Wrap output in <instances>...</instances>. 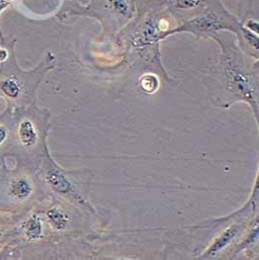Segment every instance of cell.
<instances>
[{
	"label": "cell",
	"mask_w": 259,
	"mask_h": 260,
	"mask_svg": "<svg viewBox=\"0 0 259 260\" xmlns=\"http://www.w3.org/2000/svg\"><path fill=\"white\" fill-rule=\"evenodd\" d=\"M0 91L9 99H16L22 92V82L15 76L4 78L0 81Z\"/></svg>",
	"instance_id": "cell-6"
},
{
	"label": "cell",
	"mask_w": 259,
	"mask_h": 260,
	"mask_svg": "<svg viewBox=\"0 0 259 260\" xmlns=\"http://www.w3.org/2000/svg\"><path fill=\"white\" fill-rule=\"evenodd\" d=\"M3 234H4V229L2 228V225H0V239L2 238V236H3Z\"/></svg>",
	"instance_id": "cell-13"
},
{
	"label": "cell",
	"mask_w": 259,
	"mask_h": 260,
	"mask_svg": "<svg viewBox=\"0 0 259 260\" xmlns=\"http://www.w3.org/2000/svg\"><path fill=\"white\" fill-rule=\"evenodd\" d=\"M7 56H8V53H7V51H5L4 49H0V62H2V61H4V60H6Z\"/></svg>",
	"instance_id": "cell-12"
},
{
	"label": "cell",
	"mask_w": 259,
	"mask_h": 260,
	"mask_svg": "<svg viewBox=\"0 0 259 260\" xmlns=\"http://www.w3.org/2000/svg\"><path fill=\"white\" fill-rule=\"evenodd\" d=\"M203 0H175V6L179 9H192L199 6Z\"/></svg>",
	"instance_id": "cell-8"
},
{
	"label": "cell",
	"mask_w": 259,
	"mask_h": 260,
	"mask_svg": "<svg viewBox=\"0 0 259 260\" xmlns=\"http://www.w3.org/2000/svg\"><path fill=\"white\" fill-rule=\"evenodd\" d=\"M12 0H0V13H1L2 10H4L9 5V3Z\"/></svg>",
	"instance_id": "cell-11"
},
{
	"label": "cell",
	"mask_w": 259,
	"mask_h": 260,
	"mask_svg": "<svg viewBox=\"0 0 259 260\" xmlns=\"http://www.w3.org/2000/svg\"><path fill=\"white\" fill-rule=\"evenodd\" d=\"M44 175L50 187L61 196L72 199L85 208L91 209L87 200L83 197L82 192L77 189L75 181L70 177L66 170L59 168L53 157L50 155L47 144L44 146Z\"/></svg>",
	"instance_id": "cell-1"
},
{
	"label": "cell",
	"mask_w": 259,
	"mask_h": 260,
	"mask_svg": "<svg viewBox=\"0 0 259 260\" xmlns=\"http://www.w3.org/2000/svg\"><path fill=\"white\" fill-rule=\"evenodd\" d=\"M48 222L54 230L58 232L64 231L70 223L69 214L58 206L50 208L46 213Z\"/></svg>",
	"instance_id": "cell-5"
},
{
	"label": "cell",
	"mask_w": 259,
	"mask_h": 260,
	"mask_svg": "<svg viewBox=\"0 0 259 260\" xmlns=\"http://www.w3.org/2000/svg\"><path fill=\"white\" fill-rule=\"evenodd\" d=\"M22 233L27 241L36 242L40 240L44 234L42 218L37 214L30 216L22 224Z\"/></svg>",
	"instance_id": "cell-4"
},
{
	"label": "cell",
	"mask_w": 259,
	"mask_h": 260,
	"mask_svg": "<svg viewBox=\"0 0 259 260\" xmlns=\"http://www.w3.org/2000/svg\"><path fill=\"white\" fill-rule=\"evenodd\" d=\"M8 135H9V131L5 127L0 125V148L5 144V142L8 139Z\"/></svg>",
	"instance_id": "cell-10"
},
{
	"label": "cell",
	"mask_w": 259,
	"mask_h": 260,
	"mask_svg": "<svg viewBox=\"0 0 259 260\" xmlns=\"http://www.w3.org/2000/svg\"><path fill=\"white\" fill-rule=\"evenodd\" d=\"M15 136L17 144L27 151L36 149L42 141H46V131L41 129L37 123L30 118H24L19 121Z\"/></svg>",
	"instance_id": "cell-2"
},
{
	"label": "cell",
	"mask_w": 259,
	"mask_h": 260,
	"mask_svg": "<svg viewBox=\"0 0 259 260\" xmlns=\"http://www.w3.org/2000/svg\"><path fill=\"white\" fill-rule=\"evenodd\" d=\"M8 195L16 202L29 200L34 193V184L28 176L16 175L8 182Z\"/></svg>",
	"instance_id": "cell-3"
},
{
	"label": "cell",
	"mask_w": 259,
	"mask_h": 260,
	"mask_svg": "<svg viewBox=\"0 0 259 260\" xmlns=\"http://www.w3.org/2000/svg\"><path fill=\"white\" fill-rule=\"evenodd\" d=\"M113 7L120 13L125 14L128 11V5L124 0H110Z\"/></svg>",
	"instance_id": "cell-9"
},
{
	"label": "cell",
	"mask_w": 259,
	"mask_h": 260,
	"mask_svg": "<svg viewBox=\"0 0 259 260\" xmlns=\"http://www.w3.org/2000/svg\"><path fill=\"white\" fill-rule=\"evenodd\" d=\"M239 229L237 226H232L230 229H228L220 239H218L216 242L211 246V248L209 249V255H216V253H218L221 249L223 247H225L230 242H232V240L237 236Z\"/></svg>",
	"instance_id": "cell-7"
}]
</instances>
